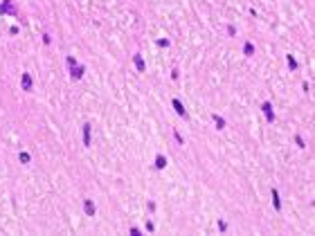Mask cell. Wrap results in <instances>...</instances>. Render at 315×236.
I'll return each instance as SVG.
<instances>
[{"instance_id": "9c48e42d", "label": "cell", "mask_w": 315, "mask_h": 236, "mask_svg": "<svg viewBox=\"0 0 315 236\" xmlns=\"http://www.w3.org/2000/svg\"><path fill=\"white\" fill-rule=\"evenodd\" d=\"M273 198H275V207L279 209V207H281V202H279V196H277V191H273Z\"/></svg>"}, {"instance_id": "30bf717a", "label": "cell", "mask_w": 315, "mask_h": 236, "mask_svg": "<svg viewBox=\"0 0 315 236\" xmlns=\"http://www.w3.org/2000/svg\"><path fill=\"white\" fill-rule=\"evenodd\" d=\"M9 9H11V5H9V2H5V5L0 7V14H5V11H9Z\"/></svg>"}, {"instance_id": "7c38bea8", "label": "cell", "mask_w": 315, "mask_h": 236, "mask_svg": "<svg viewBox=\"0 0 315 236\" xmlns=\"http://www.w3.org/2000/svg\"><path fill=\"white\" fill-rule=\"evenodd\" d=\"M20 162H29V155H27V153H20Z\"/></svg>"}, {"instance_id": "8992f818", "label": "cell", "mask_w": 315, "mask_h": 236, "mask_svg": "<svg viewBox=\"0 0 315 236\" xmlns=\"http://www.w3.org/2000/svg\"><path fill=\"white\" fill-rule=\"evenodd\" d=\"M83 209H86V214H88V216H92V214H95V205H92V202H90V200H86Z\"/></svg>"}, {"instance_id": "7a4b0ae2", "label": "cell", "mask_w": 315, "mask_h": 236, "mask_svg": "<svg viewBox=\"0 0 315 236\" xmlns=\"http://www.w3.org/2000/svg\"><path fill=\"white\" fill-rule=\"evenodd\" d=\"M133 61H135V67H137V70H140V72H144V61H142V56H140V54H135V56H133Z\"/></svg>"}, {"instance_id": "5b68a950", "label": "cell", "mask_w": 315, "mask_h": 236, "mask_svg": "<svg viewBox=\"0 0 315 236\" xmlns=\"http://www.w3.org/2000/svg\"><path fill=\"white\" fill-rule=\"evenodd\" d=\"M264 112H266V117L270 119V121L275 119V115H273V106H270V103H264Z\"/></svg>"}, {"instance_id": "52a82bcc", "label": "cell", "mask_w": 315, "mask_h": 236, "mask_svg": "<svg viewBox=\"0 0 315 236\" xmlns=\"http://www.w3.org/2000/svg\"><path fill=\"white\" fill-rule=\"evenodd\" d=\"M164 164H167V158H164V155H158V158H155V167L162 169Z\"/></svg>"}, {"instance_id": "8fae6325", "label": "cell", "mask_w": 315, "mask_h": 236, "mask_svg": "<svg viewBox=\"0 0 315 236\" xmlns=\"http://www.w3.org/2000/svg\"><path fill=\"white\" fill-rule=\"evenodd\" d=\"M81 72H83V70H81V67H77V70L72 72V76H74V79H79V76H81Z\"/></svg>"}, {"instance_id": "6da1fadb", "label": "cell", "mask_w": 315, "mask_h": 236, "mask_svg": "<svg viewBox=\"0 0 315 236\" xmlns=\"http://www.w3.org/2000/svg\"><path fill=\"white\" fill-rule=\"evenodd\" d=\"M83 144H86V146H90V124H86V126H83Z\"/></svg>"}, {"instance_id": "4fadbf2b", "label": "cell", "mask_w": 315, "mask_h": 236, "mask_svg": "<svg viewBox=\"0 0 315 236\" xmlns=\"http://www.w3.org/2000/svg\"><path fill=\"white\" fill-rule=\"evenodd\" d=\"M214 121L218 124V128H223V119H221V117H216V115H214Z\"/></svg>"}, {"instance_id": "277c9868", "label": "cell", "mask_w": 315, "mask_h": 236, "mask_svg": "<svg viewBox=\"0 0 315 236\" xmlns=\"http://www.w3.org/2000/svg\"><path fill=\"white\" fill-rule=\"evenodd\" d=\"M173 108H176V112H178L180 117H185V108H182V103L178 99H173Z\"/></svg>"}, {"instance_id": "ba28073f", "label": "cell", "mask_w": 315, "mask_h": 236, "mask_svg": "<svg viewBox=\"0 0 315 236\" xmlns=\"http://www.w3.org/2000/svg\"><path fill=\"white\" fill-rule=\"evenodd\" d=\"M243 50H245L248 56H252V54H255V47H252V43H245V47H243Z\"/></svg>"}, {"instance_id": "3957f363", "label": "cell", "mask_w": 315, "mask_h": 236, "mask_svg": "<svg viewBox=\"0 0 315 236\" xmlns=\"http://www.w3.org/2000/svg\"><path fill=\"white\" fill-rule=\"evenodd\" d=\"M23 90H32V76L23 74Z\"/></svg>"}]
</instances>
